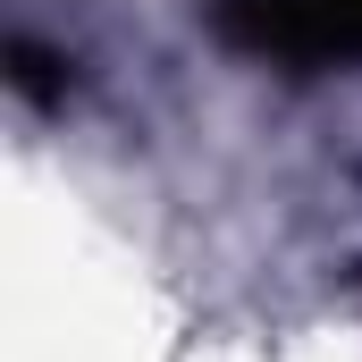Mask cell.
<instances>
[{
    "label": "cell",
    "mask_w": 362,
    "mask_h": 362,
    "mask_svg": "<svg viewBox=\"0 0 362 362\" xmlns=\"http://www.w3.org/2000/svg\"><path fill=\"white\" fill-rule=\"evenodd\" d=\"M59 68H68V59H51L42 42H8V85L25 93V101H51V93H59Z\"/></svg>",
    "instance_id": "cell-2"
},
{
    "label": "cell",
    "mask_w": 362,
    "mask_h": 362,
    "mask_svg": "<svg viewBox=\"0 0 362 362\" xmlns=\"http://www.w3.org/2000/svg\"><path fill=\"white\" fill-rule=\"evenodd\" d=\"M219 34L295 76L362 68V0H219Z\"/></svg>",
    "instance_id": "cell-1"
}]
</instances>
